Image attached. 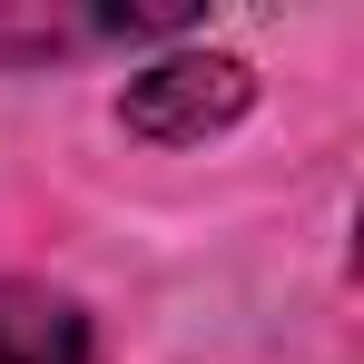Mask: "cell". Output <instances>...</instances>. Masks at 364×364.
<instances>
[{
	"label": "cell",
	"instance_id": "6da1fadb",
	"mask_svg": "<svg viewBox=\"0 0 364 364\" xmlns=\"http://www.w3.org/2000/svg\"><path fill=\"white\" fill-rule=\"evenodd\" d=\"M246 99H256V79H246V60H217V50H178V60L138 69L119 99V119L138 128V138H158V148H187V138H207V128L246 119Z\"/></svg>",
	"mask_w": 364,
	"mask_h": 364
},
{
	"label": "cell",
	"instance_id": "7a4b0ae2",
	"mask_svg": "<svg viewBox=\"0 0 364 364\" xmlns=\"http://www.w3.org/2000/svg\"><path fill=\"white\" fill-rule=\"evenodd\" d=\"M89 335L60 296H30V286H0V364H79Z\"/></svg>",
	"mask_w": 364,
	"mask_h": 364
}]
</instances>
